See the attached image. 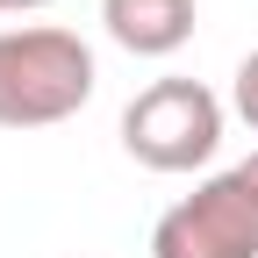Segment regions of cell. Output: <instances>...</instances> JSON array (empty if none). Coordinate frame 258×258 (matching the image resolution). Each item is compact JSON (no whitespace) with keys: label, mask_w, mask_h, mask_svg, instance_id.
Segmentation results:
<instances>
[{"label":"cell","mask_w":258,"mask_h":258,"mask_svg":"<svg viewBox=\"0 0 258 258\" xmlns=\"http://www.w3.org/2000/svg\"><path fill=\"white\" fill-rule=\"evenodd\" d=\"M93 50L72 29H0V129H50L93 101Z\"/></svg>","instance_id":"1"},{"label":"cell","mask_w":258,"mask_h":258,"mask_svg":"<svg viewBox=\"0 0 258 258\" xmlns=\"http://www.w3.org/2000/svg\"><path fill=\"white\" fill-rule=\"evenodd\" d=\"M222 144V101L201 79H151L122 108V151L144 172H194Z\"/></svg>","instance_id":"2"},{"label":"cell","mask_w":258,"mask_h":258,"mask_svg":"<svg viewBox=\"0 0 258 258\" xmlns=\"http://www.w3.org/2000/svg\"><path fill=\"white\" fill-rule=\"evenodd\" d=\"M151 258H258V186L251 172H215L172 201L151 230Z\"/></svg>","instance_id":"3"},{"label":"cell","mask_w":258,"mask_h":258,"mask_svg":"<svg viewBox=\"0 0 258 258\" xmlns=\"http://www.w3.org/2000/svg\"><path fill=\"white\" fill-rule=\"evenodd\" d=\"M101 22L129 57H172L194 36V0H101Z\"/></svg>","instance_id":"4"},{"label":"cell","mask_w":258,"mask_h":258,"mask_svg":"<svg viewBox=\"0 0 258 258\" xmlns=\"http://www.w3.org/2000/svg\"><path fill=\"white\" fill-rule=\"evenodd\" d=\"M230 93H237V115H244V122L258 129V50H251V57L237 64V86H230Z\"/></svg>","instance_id":"5"},{"label":"cell","mask_w":258,"mask_h":258,"mask_svg":"<svg viewBox=\"0 0 258 258\" xmlns=\"http://www.w3.org/2000/svg\"><path fill=\"white\" fill-rule=\"evenodd\" d=\"M244 172H251V186H258V151H251V158H244Z\"/></svg>","instance_id":"6"},{"label":"cell","mask_w":258,"mask_h":258,"mask_svg":"<svg viewBox=\"0 0 258 258\" xmlns=\"http://www.w3.org/2000/svg\"><path fill=\"white\" fill-rule=\"evenodd\" d=\"M8 8H43V0H8Z\"/></svg>","instance_id":"7"},{"label":"cell","mask_w":258,"mask_h":258,"mask_svg":"<svg viewBox=\"0 0 258 258\" xmlns=\"http://www.w3.org/2000/svg\"><path fill=\"white\" fill-rule=\"evenodd\" d=\"M0 8H8V0H0Z\"/></svg>","instance_id":"8"}]
</instances>
